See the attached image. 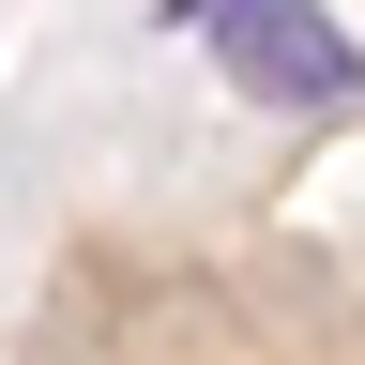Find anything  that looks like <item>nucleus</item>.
I'll use <instances>...</instances> for the list:
<instances>
[{
  "label": "nucleus",
  "mask_w": 365,
  "mask_h": 365,
  "mask_svg": "<svg viewBox=\"0 0 365 365\" xmlns=\"http://www.w3.org/2000/svg\"><path fill=\"white\" fill-rule=\"evenodd\" d=\"M213 76L244 91V107H350L365 91V31L319 16V0H213Z\"/></svg>",
  "instance_id": "obj_1"
},
{
  "label": "nucleus",
  "mask_w": 365,
  "mask_h": 365,
  "mask_svg": "<svg viewBox=\"0 0 365 365\" xmlns=\"http://www.w3.org/2000/svg\"><path fill=\"white\" fill-rule=\"evenodd\" d=\"M198 16H213V0H168V31H198Z\"/></svg>",
  "instance_id": "obj_2"
}]
</instances>
